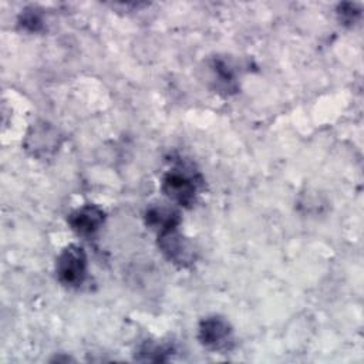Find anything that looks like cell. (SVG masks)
<instances>
[{"label": "cell", "instance_id": "1", "mask_svg": "<svg viewBox=\"0 0 364 364\" xmlns=\"http://www.w3.org/2000/svg\"><path fill=\"white\" fill-rule=\"evenodd\" d=\"M199 185L200 176L196 172L186 166H176L164 175L161 189L168 199L188 208L195 202Z\"/></svg>", "mask_w": 364, "mask_h": 364}, {"label": "cell", "instance_id": "2", "mask_svg": "<svg viewBox=\"0 0 364 364\" xmlns=\"http://www.w3.org/2000/svg\"><path fill=\"white\" fill-rule=\"evenodd\" d=\"M57 279L67 287H78L87 277V255L78 245L65 246L55 262Z\"/></svg>", "mask_w": 364, "mask_h": 364}, {"label": "cell", "instance_id": "3", "mask_svg": "<svg viewBox=\"0 0 364 364\" xmlns=\"http://www.w3.org/2000/svg\"><path fill=\"white\" fill-rule=\"evenodd\" d=\"M198 338L203 347L216 353H228L235 346L230 323L222 316H208L200 320Z\"/></svg>", "mask_w": 364, "mask_h": 364}, {"label": "cell", "instance_id": "4", "mask_svg": "<svg viewBox=\"0 0 364 364\" xmlns=\"http://www.w3.org/2000/svg\"><path fill=\"white\" fill-rule=\"evenodd\" d=\"M158 247L178 267H189L196 260L193 245L178 230V226L158 232Z\"/></svg>", "mask_w": 364, "mask_h": 364}, {"label": "cell", "instance_id": "5", "mask_svg": "<svg viewBox=\"0 0 364 364\" xmlns=\"http://www.w3.org/2000/svg\"><path fill=\"white\" fill-rule=\"evenodd\" d=\"M61 145L60 132L48 122L40 121L30 127L26 138L24 148L34 158H47L53 155Z\"/></svg>", "mask_w": 364, "mask_h": 364}, {"label": "cell", "instance_id": "6", "mask_svg": "<svg viewBox=\"0 0 364 364\" xmlns=\"http://www.w3.org/2000/svg\"><path fill=\"white\" fill-rule=\"evenodd\" d=\"M105 222V212L98 205H84L75 210H73L68 218L67 223L74 233L78 236H92L95 235Z\"/></svg>", "mask_w": 364, "mask_h": 364}, {"label": "cell", "instance_id": "7", "mask_svg": "<svg viewBox=\"0 0 364 364\" xmlns=\"http://www.w3.org/2000/svg\"><path fill=\"white\" fill-rule=\"evenodd\" d=\"M179 222H181L179 213L171 208L152 206L145 212V223L152 229H155L156 232H161L169 228H176L179 226Z\"/></svg>", "mask_w": 364, "mask_h": 364}, {"label": "cell", "instance_id": "8", "mask_svg": "<svg viewBox=\"0 0 364 364\" xmlns=\"http://www.w3.org/2000/svg\"><path fill=\"white\" fill-rule=\"evenodd\" d=\"M212 71L215 77V87L216 90L225 92V94H232L237 91V81L235 77V73L232 67L220 58L213 60L212 63Z\"/></svg>", "mask_w": 364, "mask_h": 364}, {"label": "cell", "instance_id": "9", "mask_svg": "<svg viewBox=\"0 0 364 364\" xmlns=\"http://www.w3.org/2000/svg\"><path fill=\"white\" fill-rule=\"evenodd\" d=\"M171 353H172V348L168 347V346L146 341L141 346L136 360L151 361V363H158L159 361L161 363V361H166L169 358Z\"/></svg>", "mask_w": 364, "mask_h": 364}, {"label": "cell", "instance_id": "10", "mask_svg": "<svg viewBox=\"0 0 364 364\" xmlns=\"http://www.w3.org/2000/svg\"><path fill=\"white\" fill-rule=\"evenodd\" d=\"M18 26L28 33H38L43 30V16L36 7L24 9L18 16Z\"/></svg>", "mask_w": 364, "mask_h": 364}, {"label": "cell", "instance_id": "11", "mask_svg": "<svg viewBox=\"0 0 364 364\" xmlns=\"http://www.w3.org/2000/svg\"><path fill=\"white\" fill-rule=\"evenodd\" d=\"M361 16V9L355 3H341L337 7V17L344 26H353L358 21Z\"/></svg>", "mask_w": 364, "mask_h": 364}]
</instances>
